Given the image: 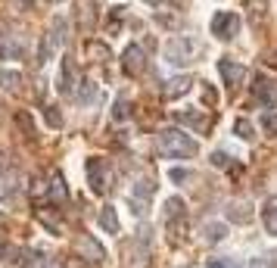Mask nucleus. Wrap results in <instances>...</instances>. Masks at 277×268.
Here are the masks:
<instances>
[{
    "label": "nucleus",
    "mask_w": 277,
    "mask_h": 268,
    "mask_svg": "<svg viewBox=\"0 0 277 268\" xmlns=\"http://www.w3.org/2000/svg\"><path fill=\"white\" fill-rule=\"evenodd\" d=\"M156 143H159V150L168 159H190V156L200 153V143H196L190 134H184L181 128H162L156 134Z\"/></svg>",
    "instance_id": "1"
},
{
    "label": "nucleus",
    "mask_w": 277,
    "mask_h": 268,
    "mask_svg": "<svg viewBox=\"0 0 277 268\" xmlns=\"http://www.w3.org/2000/svg\"><path fill=\"white\" fill-rule=\"evenodd\" d=\"M196 53H200V44H196V37H190V34H178L165 44V63L178 66V69L190 66L196 59Z\"/></svg>",
    "instance_id": "2"
},
{
    "label": "nucleus",
    "mask_w": 277,
    "mask_h": 268,
    "mask_svg": "<svg viewBox=\"0 0 277 268\" xmlns=\"http://www.w3.org/2000/svg\"><path fill=\"white\" fill-rule=\"evenodd\" d=\"M88 184L94 194H106L109 190V172L103 159H88Z\"/></svg>",
    "instance_id": "3"
},
{
    "label": "nucleus",
    "mask_w": 277,
    "mask_h": 268,
    "mask_svg": "<svg viewBox=\"0 0 277 268\" xmlns=\"http://www.w3.org/2000/svg\"><path fill=\"white\" fill-rule=\"evenodd\" d=\"M212 34L215 37H237L240 34V16L237 13H218L212 19Z\"/></svg>",
    "instance_id": "4"
},
{
    "label": "nucleus",
    "mask_w": 277,
    "mask_h": 268,
    "mask_svg": "<svg viewBox=\"0 0 277 268\" xmlns=\"http://www.w3.org/2000/svg\"><path fill=\"white\" fill-rule=\"evenodd\" d=\"M218 72H221V78H224L227 88L243 85V78H246V66L243 63H233V59H221L218 63Z\"/></svg>",
    "instance_id": "5"
},
{
    "label": "nucleus",
    "mask_w": 277,
    "mask_h": 268,
    "mask_svg": "<svg viewBox=\"0 0 277 268\" xmlns=\"http://www.w3.org/2000/svg\"><path fill=\"white\" fill-rule=\"evenodd\" d=\"M122 69H125L128 75H140V72L146 69V59H143V50H140L137 44H131V47H125V53H122Z\"/></svg>",
    "instance_id": "6"
},
{
    "label": "nucleus",
    "mask_w": 277,
    "mask_h": 268,
    "mask_svg": "<svg viewBox=\"0 0 277 268\" xmlns=\"http://www.w3.org/2000/svg\"><path fill=\"white\" fill-rule=\"evenodd\" d=\"M75 250L78 253H81L88 262H103L106 259V253H103V246L91 237V234H81V237H78V243H75Z\"/></svg>",
    "instance_id": "7"
},
{
    "label": "nucleus",
    "mask_w": 277,
    "mask_h": 268,
    "mask_svg": "<svg viewBox=\"0 0 277 268\" xmlns=\"http://www.w3.org/2000/svg\"><path fill=\"white\" fill-rule=\"evenodd\" d=\"M19 184H22V178H19V172H0V200H10V197H16L19 194Z\"/></svg>",
    "instance_id": "8"
},
{
    "label": "nucleus",
    "mask_w": 277,
    "mask_h": 268,
    "mask_svg": "<svg viewBox=\"0 0 277 268\" xmlns=\"http://www.w3.org/2000/svg\"><path fill=\"white\" fill-rule=\"evenodd\" d=\"M190 78L187 75H178V78H172V81H165V88H162V94H165V100H178V97H184L187 91H190Z\"/></svg>",
    "instance_id": "9"
},
{
    "label": "nucleus",
    "mask_w": 277,
    "mask_h": 268,
    "mask_svg": "<svg viewBox=\"0 0 277 268\" xmlns=\"http://www.w3.org/2000/svg\"><path fill=\"white\" fill-rule=\"evenodd\" d=\"M175 119H178L181 125H190V128H196V131H206V128H209V119L203 116V112H190V109H181V112H175Z\"/></svg>",
    "instance_id": "10"
},
{
    "label": "nucleus",
    "mask_w": 277,
    "mask_h": 268,
    "mask_svg": "<svg viewBox=\"0 0 277 268\" xmlns=\"http://www.w3.org/2000/svg\"><path fill=\"white\" fill-rule=\"evenodd\" d=\"M97 221H100V228H103L106 234H118V228H122V224H118V212H115V206H103L100 215H97Z\"/></svg>",
    "instance_id": "11"
},
{
    "label": "nucleus",
    "mask_w": 277,
    "mask_h": 268,
    "mask_svg": "<svg viewBox=\"0 0 277 268\" xmlns=\"http://www.w3.org/2000/svg\"><path fill=\"white\" fill-rule=\"evenodd\" d=\"M75 7H81L78 10V25L81 28H91L94 25V19H97V0H75Z\"/></svg>",
    "instance_id": "12"
},
{
    "label": "nucleus",
    "mask_w": 277,
    "mask_h": 268,
    "mask_svg": "<svg viewBox=\"0 0 277 268\" xmlns=\"http://www.w3.org/2000/svg\"><path fill=\"white\" fill-rule=\"evenodd\" d=\"M22 56V41L10 34H0V59H19Z\"/></svg>",
    "instance_id": "13"
},
{
    "label": "nucleus",
    "mask_w": 277,
    "mask_h": 268,
    "mask_svg": "<svg viewBox=\"0 0 277 268\" xmlns=\"http://www.w3.org/2000/svg\"><path fill=\"white\" fill-rule=\"evenodd\" d=\"M75 100L81 103V106H94V103L100 100V88H97L94 81H81V85H78V94H75Z\"/></svg>",
    "instance_id": "14"
},
{
    "label": "nucleus",
    "mask_w": 277,
    "mask_h": 268,
    "mask_svg": "<svg viewBox=\"0 0 277 268\" xmlns=\"http://www.w3.org/2000/svg\"><path fill=\"white\" fill-rule=\"evenodd\" d=\"M59 91L62 94H72L75 91V63L69 56L62 59V69H59Z\"/></svg>",
    "instance_id": "15"
},
{
    "label": "nucleus",
    "mask_w": 277,
    "mask_h": 268,
    "mask_svg": "<svg viewBox=\"0 0 277 268\" xmlns=\"http://www.w3.org/2000/svg\"><path fill=\"white\" fill-rule=\"evenodd\" d=\"M262 221H265V231L271 237H277V197H271L262 209Z\"/></svg>",
    "instance_id": "16"
},
{
    "label": "nucleus",
    "mask_w": 277,
    "mask_h": 268,
    "mask_svg": "<svg viewBox=\"0 0 277 268\" xmlns=\"http://www.w3.org/2000/svg\"><path fill=\"white\" fill-rule=\"evenodd\" d=\"M47 197H50L53 203H66V200H69V187H66L62 175H53V181H50V187H47Z\"/></svg>",
    "instance_id": "17"
},
{
    "label": "nucleus",
    "mask_w": 277,
    "mask_h": 268,
    "mask_svg": "<svg viewBox=\"0 0 277 268\" xmlns=\"http://www.w3.org/2000/svg\"><path fill=\"white\" fill-rule=\"evenodd\" d=\"M227 218L237 221V224H246V221L252 218V206H246V203H233V206H227Z\"/></svg>",
    "instance_id": "18"
},
{
    "label": "nucleus",
    "mask_w": 277,
    "mask_h": 268,
    "mask_svg": "<svg viewBox=\"0 0 277 268\" xmlns=\"http://www.w3.org/2000/svg\"><path fill=\"white\" fill-rule=\"evenodd\" d=\"M22 265H25V268H62V265H59V259L41 256V253H31V256H28Z\"/></svg>",
    "instance_id": "19"
},
{
    "label": "nucleus",
    "mask_w": 277,
    "mask_h": 268,
    "mask_svg": "<svg viewBox=\"0 0 277 268\" xmlns=\"http://www.w3.org/2000/svg\"><path fill=\"white\" fill-rule=\"evenodd\" d=\"M156 194V184L150 181V178H140V181H134V187H131V197L134 200H150Z\"/></svg>",
    "instance_id": "20"
},
{
    "label": "nucleus",
    "mask_w": 277,
    "mask_h": 268,
    "mask_svg": "<svg viewBox=\"0 0 277 268\" xmlns=\"http://www.w3.org/2000/svg\"><path fill=\"white\" fill-rule=\"evenodd\" d=\"M203 237H206L209 243H218L221 237H227V224H224V221H209V224L203 228Z\"/></svg>",
    "instance_id": "21"
},
{
    "label": "nucleus",
    "mask_w": 277,
    "mask_h": 268,
    "mask_svg": "<svg viewBox=\"0 0 277 268\" xmlns=\"http://www.w3.org/2000/svg\"><path fill=\"white\" fill-rule=\"evenodd\" d=\"M47 41H50L53 47H62V44H66V19H62V16L53 19V28H50V34H47Z\"/></svg>",
    "instance_id": "22"
},
{
    "label": "nucleus",
    "mask_w": 277,
    "mask_h": 268,
    "mask_svg": "<svg viewBox=\"0 0 277 268\" xmlns=\"http://www.w3.org/2000/svg\"><path fill=\"white\" fill-rule=\"evenodd\" d=\"M0 85H4V91H19V85H22V72H16V69L0 72Z\"/></svg>",
    "instance_id": "23"
},
{
    "label": "nucleus",
    "mask_w": 277,
    "mask_h": 268,
    "mask_svg": "<svg viewBox=\"0 0 277 268\" xmlns=\"http://www.w3.org/2000/svg\"><path fill=\"white\" fill-rule=\"evenodd\" d=\"M233 134L243 137V140H255V125H252L249 119H237V122H233Z\"/></svg>",
    "instance_id": "24"
},
{
    "label": "nucleus",
    "mask_w": 277,
    "mask_h": 268,
    "mask_svg": "<svg viewBox=\"0 0 277 268\" xmlns=\"http://www.w3.org/2000/svg\"><path fill=\"white\" fill-rule=\"evenodd\" d=\"M172 218H184V200L181 197H172L165 203V221H172Z\"/></svg>",
    "instance_id": "25"
},
{
    "label": "nucleus",
    "mask_w": 277,
    "mask_h": 268,
    "mask_svg": "<svg viewBox=\"0 0 277 268\" xmlns=\"http://www.w3.org/2000/svg\"><path fill=\"white\" fill-rule=\"evenodd\" d=\"M128 116H131V103H128L125 97H118L115 106H112V119H115V122H125Z\"/></svg>",
    "instance_id": "26"
},
{
    "label": "nucleus",
    "mask_w": 277,
    "mask_h": 268,
    "mask_svg": "<svg viewBox=\"0 0 277 268\" xmlns=\"http://www.w3.org/2000/svg\"><path fill=\"white\" fill-rule=\"evenodd\" d=\"M44 119H47L50 128H62V116L56 112V106H47V109H44Z\"/></svg>",
    "instance_id": "27"
},
{
    "label": "nucleus",
    "mask_w": 277,
    "mask_h": 268,
    "mask_svg": "<svg viewBox=\"0 0 277 268\" xmlns=\"http://www.w3.org/2000/svg\"><path fill=\"white\" fill-rule=\"evenodd\" d=\"M262 128L268 134H277V112H265V116H262Z\"/></svg>",
    "instance_id": "28"
},
{
    "label": "nucleus",
    "mask_w": 277,
    "mask_h": 268,
    "mask_svg": "<svg viewBox=\"0 0 277 268\" xmlns=\"http://www.w3.org/2000/svg\"><path fill=\"white\" fill-rule=\"evenodd\" d=\"M206 268H243V262H237V259H212Z\"/></svg>",
    "instance_id": "29"
},
{
    "label": "nucleus",
    "mask_w": 277,
    "mask_h": 268,
    "mask_svg": "<svg viewBox=\"0 0 277 268\" xmlns=\"http://www.w3.org/2000/svg\"><path fill=\"white\" fill-rule=\"evenodd\" d=\"M212 166H215V169H227V166H230V156H227L224 150H215V153H212Z\"/></svg>",
    "instance_id": "30"
},
{
    "label": "nucleus",
    "mask_w": 277,
    "mask_h": 268,
    "mask_svg": "<svg viewBox=\"0 0 277 268\" xmlns=\"http://www.w3.org/2000/svg\"><path fill=\"white\" fill-rule=\"evenodd\" d=\"M168 178H172L175 184H184V181H190V172H187V169H168Z\"/></svg>",
    "instance_id": "31"
},
{
    "label": "nucleus",
    "mask_w": 277,
    "mask_h": 268,
    "mask_svg": "<svg viewBox=\"0 0 277 268\" xmlns=\"http://www.w3.org/2000/svg\"><path fill=\"white\" fill-rule=\"evenodd\" d=\"M125 19V7H112V13H109V28L115 31V25Z\"/></svg>",
    "instance_id": "32"
},
{
    "label": "nucleus",
    "mask_w": 277,
    "mask_h": 268,
    "mask_svg": "<svg viewBox=\"0 0 277 268\" xmlns=\"http://www.w3.org/2000/svg\"><path fill=\"white\" fill-rule=\"evenodd\" d=\"M215 100H218L215 88H212V85H203V103H206V106H215Z\"/></svg>",
    "instance_id": "33"
},
{
    "label": "nucleus",
    "mask_w": 277,
    "mask_h": 268,
    "mask_svg": "<svg viewBox=\"0 0 277 268\" xmlns=\"http://www.w3.org/2000/svg\"><path fill=\"white\" fill-rule=\"evenodd\" d=\"M16 122H19V125L28 131V137H34V125H31V119L25 116V112H19V116H16Z\"/></svg>",
    "instance_id": "34"
},
{
    "label": "nucleus",
    "mask_w": 277,
    "mask_h": 268,
    "mask_svg": "<svg viewBox=\"0 0 277 268\" xmlns=\"http://www.w3.org/2000/svg\"><path fill=\"white\" fill-rule=\"evenodd\" d=\"M88 50H91V56H100V59H106V56H109V50H106L103 44H94V41L88 44Z\"/></svg>",
    "instance_id": "35"
},
{
    "label": "nucleus",
    "mask_w": 277,
    "mask_h": 268,
    "mask_svg": "<svg viewBox=\"0 0 277 268\" xmlns=\"http://www.w3.org/2000/svg\"><path fill=\"white\" fill-rule=\"evenodd\" d=\"M13 4H19L22 10H31V7H34V0H13Z\"/></svg>",
    "instance_id": "36"
},
{
    "label": "nucleus",
    "mask_w": 277,
    "mask_h": 268,
    "mask_svg": "<svg viewBox=\"0 0 277 268\" xmlns=\"http://www.w3.org/2000/svg\"><path fill=\"white\" fill-rule=\"evenodd\" d=\"M249 268H265V262H252V265H249Z\"/></svg>",
    "instance_id": "37"
},
{
    "label": "nucleus",
    "mask_w": 277,
    "mask_h": 268,
    "mask_svg": "<svg viewBox=\"0 0 277 268\" xmlns=\"http://www.w3.org/2000/svg\"><path fill=\"white\" fill-rule=\"evenodd\" d=\"M146 4H153V7H159V4H162V0H146Z\"/></svg>",
    "instance_id": "38"
}]
</instances>
